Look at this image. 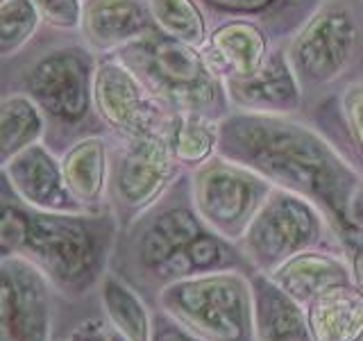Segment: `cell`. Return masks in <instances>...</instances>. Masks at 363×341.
<instances>
[{
	"label": "cell",
	"instance_id": "6da1fadb",
	"mask_svg": "<svg viewBox=\"0 0 363 341\" xmlns=\"http://www.w3.org/2000/svg\"><path fill=\"white\" fill-rule=\"evenodd\" d=\"M216 155L255 170L272 187L309 200L347 250V212L363 191V173L302 114L230 112L218 123Z\"/></svg>",
	"mask_w": 363,
	"mask_h": 341
},
{
	"label": "cell",
	"instance_id": "7a4b0ae2",
	"mask_svg": "<svg viewBox=\"0 0 363 341\" xmlns=\"http://www.w3.org/2000/svg\"><path fill=\"white\" fill-rule=\"evenodd\" d=\"M109 271L150 307L159 291L179 280L216 271L255 273L241 248L202 223L193 207L189 170L141 216L121 227Z\"/></svg>",
	"mask_w": 363,
	"mask_h": 341
},
{
	"label": "cell",
	"instance_id": "3957f363",
	"mask_svg": "<svg viewBox=\"0 0 363 341\" xmlns=\"http://www.w3.org/2000/svg\"><path fill=\"white\" fill-rule=\"evenodd\" d=\"M118 230L109 210L60 214L28 207L0 170V255L30 259L60 301L77 303L98 293Z\"/></svg>",
	"mask_w": 363,
	"mask_h": 341
},
{
	"label": "cell",
	"instance_id": "277c9868",
	"mask_svg": "<svg viewBox=\"0 0 363 341\" xmlns=\"http://www.w3.org/2000/svg\"><path fill=\"white\" fill-rule=\"evenodd\" d=\"M96 66L98 55L79 32L43 26L26 50L0 66V91L26 94L41 109L43 141L62 155L79 139L109 134L94 105Z\"/></svg>",
	"mask_w": 363,
	"mask_h": 341
},
{
	"label": "cell",
	"instance_id": "5b68a950",
	"mask_svg": "<svg viewBox=\"0 0 363 341\" xmlns=\"http://www.w3.org/2000/svg\"><path fill=\"white\" fill-rule=\"evenodd\" d=\"M286 55L304 109L363 82V0H320L286 43Z\"/></svg>",
	"mask_w": 363,
	"mask_h": 341
},
{
	"label": "cell",
	"instance_id": "8992f818",
	"mask_svg": "<svg viewBox=\"0 0 363 341\" xmlns=\"http://www.w3.org/2000/svg\"><path fill=\"white\" fill-rule=\"evenodd\" d=\"M132 68L159 105L173 114H200L223 121L232 112L227 89L204 64L200 48L152 30L113 53Z\"/></svg>",
	"mask_w": 363,
	"mask_h": 341
},
{
	"label": "cell",
	"instance_id": "52a82bcc",
	"mask_svg": "<svg viewBox=\"0 0 363 341\" xmlns=\"http://www.w3.org/2000/svg\"><path fill=\"white\" fill-rule=\"evenodd\" d=\"M155 307L202 341H255L252 287L243 271L202 273L168 284Z\"/></svg>",
	"mask_w": 363,
	"mask_h": 341
},
{
	"label": "cell",
	"instance_id": "ba28073f",
	"mask_svg": "<svg viewBox=\"0 0 363 341\" xmlns=\"http://www.w3.org/2000/svg\"><path fill=\"white\" fill-rule=\"evenodd\" d=\"M255 273H272L284 261L309 250H329L347 257L345 244L309 200L272 189L236 244Z\"/></svg>",
	"mask_w": 363,
	"mask_h": 341
},
{
	"label": "cell",
	"instance_id": "9c48e42d",
	"mask_svg": "<svg viewBox=\"0 0 363 341\" xmlns=\"http://www.w3.org/2000/svg\"><path fill=\"white\" fill-rule=\"evenodd\" d=\"M109 136V182L107 210L118 227L130 225L186 168L175 159L164 134L150 132L139 136Z\"/></svg>",
	"mask_w": 363,
	"mask_h": 341
},
{
	"label": "cell",
	"instance_id": "30bf717a",
	"mask_svg": "<svg viewBox=\"0 0 363 341\" xmlns=\"http://www.w3.org/2000/svg\"><path fill=\"white\" fill-rule=\"evenodd\" d=\"M191 198L202 223L232 244L241 242L261 205L275 189L255 170L220 155L189 170Z\"/></svg>",
	"mask_w": 363,
	"mask_h": 341
},
{
	"label": "cell",
	"instance_id": "8fae6325",
	"mask_svg": "<svg viewBox=\"0 0 363 341\" xmlns=\"http://www.w3.org/2000/svg\"><path fill=\"white\" fill-rule=\"evenodd\" d=\"M60 296L21 255H0V341H52Z\"/></svg>",
	"mask_w": 363,
	"mask_h": 341
},
{
	"label": "cell",
	"instance_id": "7c38bea8",
	"mask_svg": "<svg viewBox=\"0 0 363 341\" xmlns=\"http://www.w3.org/2000/svg\"><path fill=\"white\" fill-rule=\"evenodd\" d=\"M94 105L102 125L111 136L166 134L168 112L147 94L141 80L132 73L118 55L98 57L94 75Z\"/></svg>",
	"mask_w": 363,
	"mask_h": 341
},
{
	"label": "cell",
	"instance_id": "4fadbf2b",
	"mask_svg": "<svg viewBox=\"0 0 363 341\" xmlns=\"http://www.w3.org/2000/svg\"><path fill=\"white\" fill-rule=\"evenodd\" d=\"M11 191L32 210L39 212H86L68 189L62 159L52 148L39 141L23 151L3 168Z\"/></svg>",
	"mask_w": 363,
	"mask_h": 341
},
{
	"label": "cell",
	"instance_id": "5bb4252c",
	"mask_svg": "<svg viewBox=\"0 0 363 341\" xmlns=\"http://www.w3.org/2000/svg\"><path fill=\"white\" fill-rule=\"evenodd\" d=\"M225 89L232 112L295 117L304 109V94L291 68L286 43L272 45L264 68L255 77L230 80Z\"/></svg>",
	"mask_w": 363,
	"mask_h": 341
},
{
	"label": "cell",
	"instance_id": "9a60e30c",
	"mask_svg": "<svg viewBox=\"0 0 363 341\" xmlns=\"http://www.w3.org/2000/svg\"><path fill=\"white\" fill-rule=\"evenodd\" d=\"M272 45L275 43L266 30L257 23L223 21L209 28L207 39L200 45V55L216 77L230 82L255 77L264 68Z\"/></svg>",
	"mask_w": 363,
	"mask_h": 341
},
{
	"label": "cell",
	"instance_id": "2e32d148",
	"mask_svg": "<svg viewBox=\"0 0 363 341\" xmlns=\"http://www.w3.org/2000/svg\"><path fill=\"white\" fill-rule=\"evenodd\" d=\"M152 30L145 0H82L77 32L98 57L118 53Z\"/></svg>",
	"mask_w": 363,
	"mask_h": 341
},
{
	"label": "cell",
	"instance_id": "e0dca14e",
	"mask_svg": "<svg viewBox=\"0 0 363 341\" xmlns=\"http://www.w3.org/2000/svg\"><path fill=\"white\" fill-rule=\"evenodd\" d=\"M211 26L223 21H250L264 28L272 43H289L320 0H198Z\"/></svg>",
	"mask_w": 363,
	"mask_h": 341
},
{
	"label": "cell",
	"instance_id": "ac0fdd59",
	"mask_svg": "<svg viewBox=\"0 0 363 341\" xmlns=\"http://www.w3.org/2000/svg\"><path fill=\"white\" fill-rule=\"evenodd\" d=\"M302 117L311 121L325 139L363 173V82L318 100L302 112Z\"/></svg>",
	"mask_w": 363,
	"mask_h": 341
},
{
	"label": "cell",
	"instance_id": "d6986e66",
	"mask_svg": "<svg viewBox=\"0 0 363 341\" xmlns=\"http://www.w3.org/2000/svg\"><path fill=\"white\" fill-rule=\"evenodd\" d=\"M255 341H313L306 307L275 284L266 273L250 276Z\"/></svg>",
	"mask_w": 363,
	"mask_h": 341
},
{
	"label": "cell",
	"instance_id": "ffe728a7",
	"mask_svg": "<svg viewBox=\"0 0 363 341\" xmlns=\"http://www.w3.org/2000/svg\"><path fill=\"white\" fill-rule=\"evenodd\" d=\"M64 180L86 212L107 210L109 136L94 134L75 141L60 155Z\"/></svg>",
	"mask_w": 363,
	"mask_h": 341
},
{
	"label": "cell",
	"instance_id": "44dd1931",
	"mask_svg": "<svg viewBox=\"0 0 363 341\" xmlns=\"http://www.w3.org/2000/svg\"><path fill=\"white\" fill-rule=\"evenodd\" d=\"M268 276L275 284L286 291L291 298L300 305H309L315 296H320L340 284L352 282L350 261L340 253H329V250H309L300 253L284 261Z\"/></svg>",
	"mask_w": 363,
	"mask_h": 341
},
{
	"label": "cell",
	"instance_id": "7402d4cb",
	"mask_svg": "<svg viewBox=\"0 0 363 341\" xmlns=\"http://www.w3.org/2000/svg\"><path fill=\"white\" fill-rule=\"evenodd\" d=\"M306 318L313 341H357L363 335V291L350 282L315 296Z\"/></svg>",
	"mask_w": 363,
	"mask_h": 341
},
{
	"label": "cell",
	"instance_id": "603a6c76",
	"mask_svg": "<svg viewBox=\"0 0 363 341\" xmlns=\"http://www.w3.org/2000/svg\"><path fill=\"white\" fill-rule=\"evenodd\" d=\"M45 139L41 109L18 91L0 96V170L30 146Z\"/></svg>",
	"mask_w": 363,
	"mask_h": 341
},
{
	"label": "cell",
	"instance_id": "cb8c5ba5",
	"mask_svg": "<svg viewBox=\"0 0 363 341\" xmlns=\"http://www.w3.org/2000/svg\"><path fill=\"white\" fill-rule=\"evenodd\" d=\"M100 305L105 310L111 328L128 341H150L152 307L136 293L116 273H107L100 282Z\"/></svg>",
	"mask_w": 363,
	"mask_h": 341
},
{
	"label": "cell",
	"instance_id": "d4e9b609",
	"mask_svg": "<svg viewBox=\"0 0 363 341\" xmlns=\"http://www.w3.org/2000/svg\"><path fill=\"white\" fill-rule=\"evenodd\" d=\"M218 123L200 114H173L166 128V141L182 168H196L216 155Z\"/></svg>",
	"mask_w": 363,
	"mask_h": 341
},
{
	"label": "cell",
	"instance_id": "484cf974",
	"mask_svg": "<svg viewBox=\"0 0 363 341\" xmlns=\"http://www.w3.org/2000/svg\"><path fill=\"white\" fill-rule=\"evenodd\" d=\"M159 32L200 48L209 34V21L198 0H145Z\"/></svg>",
	"mask_w": 363,
	"mask_h": 341
},
{
	"label": "cell",
	"instance_id": "4316f807",
	"mask_svg": "<svg viewBox=\"0 0 363 341\" xmlns=\"http://www.w3.org/2000/svg\"><path fill=\"white\" fill-rule=\"evenodd\" d=\"M43 21L32 0L0 3V66L18 57L39 37Z\"/></svg>",
	"mask_w": 363,
	"mask_h": 341
},
{
	"label": "cell",
	"instance_id": "83f0119b",
	"mask_svg": "<svg viewBox=\"0 0 363 341\" xmlns=\"http://www.w3.org/2000/svg\"><path fill=\"white\" fill-rule=\"evenodd\" d=\"M37 7L43 26L62 30V32H77L79 18H82V0H32Z\"/></svg>",
	"mask_w": 363,
	"mask_h": 341
},
{
	"label": "cell",
	"instance_id": "f1b7e54d",
	"mask_svg": "<svg viewBox=\"0 0 363 341\" xmlns=\"http://www.w3.org/2000/svg\"><path fill=\"white\" fill-rule=\"evenodd\" d=\"M150 341H202L191 335L186 328H182L175 318H170L164 310L152 307V332Z\"/></svg>",
	"mask_w": 363,
	"mask_h": 341
},
{
	"label": "cell",
	"instance_id": "f546056e",
	"mask_svg": "<svg viewBox=\"0 0 363 341\" xmlns=\"http://www.w3.org/2000/svg\"><path fill=\"white\" fill-rule=\"evenodd\" d=\"M347 261H350V271H352V282L363 291V242H357L350 246Z\"/></svg>",
	"mask_w": 363,
	"mask_h": 341
},
{
	"label": "cell",
	"instance_id": "4dcf8cb0",
	"mask_svg": "<svg viewBox=\"0 0 363 341\" xmlns=\"http://www.w3.org/2000/svg\"><path fill=\"white\" fill-rule=\"evenodd\" d=\"M111 341H128V339H125L123 335H118L116 330H113V335H111Z\"/></svg>",
	"mask_w": 363,
	"mask_h": 341
},
{
	"label": "cell",
	"instance_id": "1f68e13d",
	"mask_svg": "<svg viewBox=\"0 0 363 341\" xmlns=\"http://www.w3.org/2000/svg\"><path fill=\"white\" fill-rule=\"evenodd\" d=\"M52 341H64V339H62V337H57V335H55V339H52Z\"/></svg>",
	"mask_w": 363,
	"mask_h": 341
},
{
	"label": "cell",
	"instance_id": "d6a6232c",
	"mask_svg": "<svg viewBox=\"0 0 363 341\" xmlns=\"http://www.w3.org/2000/svg\"><path fill=\"white\" fill-rule=\"evenodd\" d=\"M357 341H363V335H361V337H359V339H357Z\"/></svg>",
	"mask_w": 363,
	"mask_h": 341
},
{
	"label": "cell",
	"instance_id": "836d02e7",
	"mask_svg": "<svg viewBox=\"0 0 363 341\" xmlns=\"http://www.w3.org/2000/svg\"><path fill=\"white\" fill-rule=\"evenodd\" d=\"M0 96H3V91H0Z\"/></svg>",
	"mask_w": 363,
	"mask_h": 341
},
{
	"label": "cell",
	"instance_id": "e575fe53",
	"mask_svg": "<svg viewBox=\"0 0 363 341\" xmlns=\"http://www.w3.org/2000/svg\"><path fill=\"white\" fill-rule=\"evenodd\" d=\"M0 3H3V0H0Z\"/></svg>",
	"mask_w": 363,
	"mask_h": 341
}]
</instances>
